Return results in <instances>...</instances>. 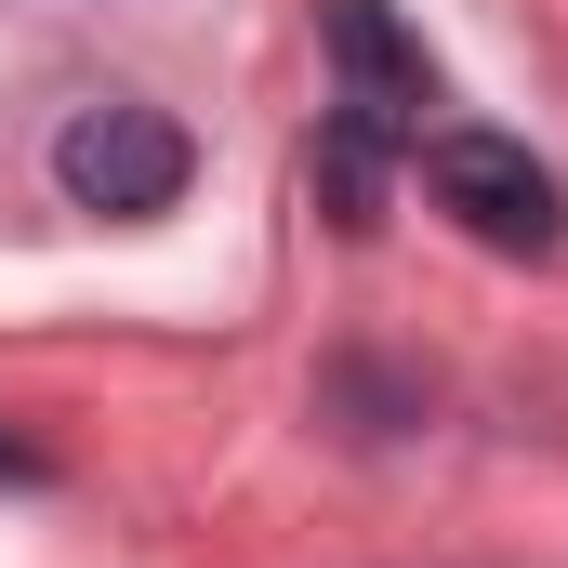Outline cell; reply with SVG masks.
Wrapping results in <instances>:
<instances>
[{"mask_svg":"<svg viewBox=\"0 0 568 568\" xmlns=\"http://www.w3.org/2000/svg\"><path fill=\"white\" fill-rule=\"evenodd\" d=\"M185 172H199V145L172 133L159 106H80V120L53 133V185H67V212H106V225L172 212Z\"/></svg>","mask_w":568,"mask_h":568,"instance_id":"1","label":"cell"},{"mask_svg":"<svg viewBox=\"0 0 568 568\" xmlns=\"http://www.w3.org/2000/svg\"><path fill=\"white\" fill-rule=\"evenodd\" d=\"M424 185H436V212H463L489 252H556V172L529 159L516 133H424Z\"/></svg>","mask_w":568,"mask_h":568,"instance_id":"2","label":"cell"},{"mask_svg":"<svg viewBox=\"0 0 568 568\" xmlns=\"http://www.w3.org/2000/svg\"><path fill=\"white\" fill-rule=\"evenodd\" d=\"M331 67H344V120L384 145H424L436 133V53L397 27V0H331Z\"/></svg>","mask_w":568,"mask_h":568,"instance_id":"3","label":"cell"},{"mask_svg":"<svg viewBox=\"0 0 568 568\" xmlns=\"http://www.w3.org/2000/svg\"><path fill=\"white\" fill-rule=\"evenodd\" d=\"M384 159H397V145H384V133H357V120H331V133H317V159H304L344 239H371V225H384Z\"/></svg>","mask_w":568,"mask_h":568,"instance_id":"4","label":"cell"},{"mask_svg":"<svg viewBox=\"0 0 568 568\" xmlns=\"http://www.w3.org/2000/svg\"><path fill=\"white\" fill-rule=\"evenodd\" d=\"M0 476H40V449H13V436H0Z\"/></svg>","mask_w":568,"mask_h":568,"instance_id":"5","label":"cell"}]
</instances>
